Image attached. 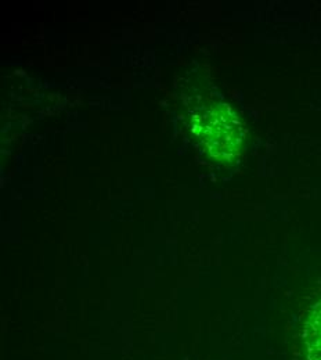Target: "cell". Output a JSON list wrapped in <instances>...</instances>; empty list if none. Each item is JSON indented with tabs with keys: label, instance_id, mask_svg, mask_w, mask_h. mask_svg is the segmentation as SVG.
<instances>
[{
	"label": "cell",
	"instance_id": "cell-2",
	"mask_svg": "<svg viewBox=\"0 0 321 360\" xmlns=\"http://www.w3.org/2000/svg\"><path fill=\"white\" fill-rule=\"evenodd\" d=\"M303 345L308 360H321V301L306 317L303 326Z\"/></svg>",
	"mask_w": 321,
	"mask_h": 360
},
{
	"label": "cell",
	"instance_id": "cell-1",
	"mask_svg": "<svg viewBox=\"0 0 321 360\" xmlns=\"http://www.w3.org/2000/svg\"><path fill=\"white\" fill-rule=\"evenodd\" d=\"M204 132L207 147L215 157L228 161L240 151L242 129L240 121L229 108H215L209 117H207Z\"/></svg>",
	"mask_w": 321,
	"mask_h": 360
}]
</instances>
